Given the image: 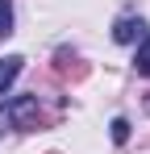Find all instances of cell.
<instances>
[{"label":"cell","mask_w":150,"mask_h":154,"mask_svg":"<svg viewBox=\"0 0 150 154\" xmlns=\"http://www.w3.org/2000/svg\"><path fill=\"white\" fill-rule=\"evenodd\" d=\"M46 121L50 117H42L38 96H17L13 104L0 108V125L4 129H38V125H46Z\"/></svg>","instance_id":"6da1fadb"},{"label":"cell","mask_w":150,"mask_h":154,"mask_svg":"<svg viewBox=\"0 0 150 154\" xmlns=\"http://www.w3.org/2000/svg\"><path fill=\"white\" fill-rule=\"evenodd\" d=\"M54 75L67 79V83H83V79H88V63H79L75 54L58 50V54H54Z\"/></svg>","instance_id":"7a4b0ae2"},{"label":"cell","mask_w":150,"mask_h":154,"mask_svg":"<svg viewBox=\"0 0 150 154\" xmlns=\"http://www.w3.org/2000/svg\"><path fill=\"white\" fill-rule=\"evenodd\" d=\"M21 63H25L21 54H8V58H0V96L13 88V79L21 75Z\"/></svg>","instance_id":"3957f363"},{"label":"cell","mask_w":150,"mask_h":154,"mask_svg":"<svg viewBox=\"0 0 150 154\" xmlns=\"http://www.w3.org/2000/svg\"><path fill=\"white\" fill-rule=\"evenodd\" d=\"M142 29H146V25H142V21H133V17H121V21L113 25V38H117V42H121V46H125V42H133V38H138Z\"/></svg>","instance_id":"277c9868"},{"label":"cell","mask_w":150,"mask_h":154,"mask_svg":"<svg viewBox=\"0 0 150 154\" xmlns=\"http://www.w3.org/2000/svg\"><path fill=\"white\" fill-rule=\"evenodd\" d=\"M133 67H138V75H150V38L138 46V58H133Z\"/></svg>","instance_id":"5b68a950"},{"label":"cell","mask_w":150,"mask_h":154,"mask_svg":"<svg viewBox=\"0 0 150 154\" xmlns=\"http://www.w3.org/2000/svg\"><path fill=\"white\" fill-rule=\"evenodd\" d=\"M108 129H113V142H117V146H125V142H129V121H125V117H117Z\"/></svg>","instance_id":"8992f818"},{"label":"cell","mask_w":150,"mask_h":154,"mask_svg":"<svg viewBox=\"0 0 150 154\" xmlns=\"http://www.w3.org/2000/svg\"><path fill=\"white\" fill-rule=\"evenodd\" d=\"M0 33H13V4L0 0Z\"/></svg>","instance_id":"52a82bcc"}]
</instances>
